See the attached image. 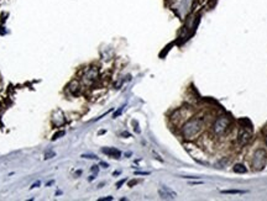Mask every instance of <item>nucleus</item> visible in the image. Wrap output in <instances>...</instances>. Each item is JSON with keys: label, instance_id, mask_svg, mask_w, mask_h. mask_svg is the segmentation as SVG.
Returning a JSON list of instances; mask_svg holds the SVG:
<instances>
[{"label": "nucleus", "instance_id": "f257e3e1", "mask_svg": "<svg viewBox=\"0 0 267 201\" xmlns=\"http://www.w3.org/2000/svg\"><path fill=\"white\" fill-rule=\"evenodd\" d=\"M203 126H204V123H203L202 117H192L188 121H186V123L182 126L181 135L184 140L192 141V140L197 138V136L202 132Z\"/></svg>", "mask_w": 267, "mask_h": 201}, {"label": "nucleus", "instance_id": "f03ea898", "mask_svg": "<svg viewBox=\"0 0 267 201\" xmlns=\"http://www.w3.org/2000/svg\"><path fill=\"white\" fill-rule=\"evenodd\" d=\"M229 128H230V117L225 116V115L219 116L213 123V132H214V135L218 136V137H221V136L226 135V132L229 131Z\"/></svg>", "mask_w": 267, "mask_h": 201}, {"label": "nucleus", "instance_id": "7ed1b4c3", "mask_svg": "<svg viewBox=\"0 0 267 201\" xmlns=\"http://www.w3.org/2000/svg\"><path fill=\"white\" fill-rule=\"evenodd\" d=\"M266 162H267V153L265 149L258 148L255 151L252 159H251V166L255 170H262L266 166Z\"/></svg>", "mask_w": 267, "mask_h": 201}, {"label": "nucleus", "instance_id": "20e7f679", "mask_svg": "<svg viewBox=\"0 0 267 201\" xmlns=\"http://www.w3.org/2000/svg\"><path fill=\"white\" fill-rule=\"evenodd\" d=\"M98 75H99V71L97 67H91L83 74V83L87 85H92L98 79Z\"/></svg>", "mask_w": 267, "mask_h": 201}, {"label": "nucleus", "instance_id": "39448f33", "mask_svg": "<svg viewBox=\"0 0 267 201\" xmlns=\"http://www.w3.org/2000/svg\"><path fill=\"white\" fill-rule=\"evenodd\" d=\"M251 137H252V130L241 127L239 133H237V143L240 146H246L251 141Z\"/></svg>", "mask_w": 267, "mask_h": 201}, {"label": "nucleus", "instance_id": "423d86ee", "mask_svg": "<svg viewBox=\"0 0 267 201\" xmlns=\"http://www.w3.org/2000/svg\"><path fill=\"white\" fill-rule=\"evenodd\" d=\"M158 195H160L162 199H165V200H173V199L177 197V194H176L171 188L165 186V185H162V186L158 189Z\"/></svg>", "mask_w": 267, "mask_h": 201}, {"label": "nucleus", "instance_id": "0eeeda50", "mask_svg": "<svg viewBox=\"0 0 267 201\" xmlns=\"http://www.w3.org/2000/svg\"><path fill=\"white\" fill-rule=\"evenodd\" d=\"M102 152L108 154L111 158H116V159H119V158H120V155H121V152L119 151V149H116V148H103Z\"/></svg>", "mask_w": 267, "mask_h": 201}, {"label": "nucleus", "instance_id": "6e6552de", "mask_svg": "<svg viewBox=\"0 0 267 201\" xmlns=\"http://www.w3.org/2000/svg\"><path fill=\"white\" fill-rule=\"evenodd\" d=\"M232 170H234V173H236V174H245V173H247V168H246L244 164H241V163L235 164L234 168H232Z\"/></svg>", "mask_w": 267, "mask_h": 201}, {"label": "nucleus", "instance_id": "1a4fd4ad", "mask_svg": "<svg viewBox=\"0 0 267 201\" xmlns=\"http://www.w3.org/2000/svg\"><path fill=\"white\" fill-rule=\"evenodd\" d=\"M239 123H240L241 127H246V128H251L252 130V123H251V121L249 119H241L239 121Z\"/></svg>", "mask_w": 267, "mask_h": 201}, {"label": "nucleus", "instance_id": "9d476101", "mask_svg": "<svg viewBox=\"0 0 267 201\" xmlns=\"http://www.w3.org/2000/svg\"><path fill=\"white\" fill-rule=\"evenodd\" d=\"M245 190H221V194H245Z\"/></svg>", "mask_w": 267, "mask_h": 201}, {"label": "nucleus", "instance_id": "9b49d317", "mask_svg": "<svg viewBox=\"0 0 267 201\" xmlns=\"http://www.w3.org/2000/svg\"><path fill=\"white\" fill-rule=\"evenodd\" d=\"M82 158H85V159H98V157L94 155V154H82Z\"/></svg>", "mask_w": 267, "mask_h": 201}, {"label": "nucleus", "instance_id": "f8f14e48", "mask_svg": "<svg viewBox=\"0 0 267 201\" xmlns=\"http://www.w3.org/2000/svg\"><path fill=\"white\" fill-rule=\"evenodd\" d=\"M63 135H65V131H59V132H57V133H54V136H53V138H52V140L54 141V140H57V138H59V137H61V136H63Z\"/></svg>", "mask_w": 267, "mask_h": 201}, {"label": "nucleus", "instance_id": "ddd939ff", "mask_svg": "<svg viewBox=\"0 0 267 201\" xmlns=\"http://www.w3.org/2000/svg\"><path fill=\"white\" fill-rule=\"evenodd\" d=\"M53 157H54V152H48V153L45 154V158H46V159H50V158H53Z\"/></svg>", "mask_w": 267, "mask_h": 201}, {"label": "nucleus", "instance_id": "4468645a", "mask_svg": "<svg viewBox=\"0 0 267 201\" xmlns=\"http://www.w3.org/2000/svg\"><path fill=\"white\" fill-rule=\"evenodd\" d=\"M125 181H126L125 179H123V180H120V181H117V183H116V188H120V186H121V185H123Z\"/></svg>", "mask_w": 267, "mask_h": 201}, {"label": "nucleus", "instance_id": "2eb2a0df", "mask_svg": "<svg viewBox=\"0 0 267 201\" xmlns=\"http://www.w3.org/2000/svg\"><path fill=\"white\" fill-rule=\"evenodd\" d=\"M106 200H113L111 196H108V197H103V199H99V201H106Z\"/></svg>", "mask_w": 267, "mask_h": 201}, {"label": "nucleus", "instance_id": "dca6fc26", "mask_svg": "<svg viewBox=\"0 0 267 201\" xmlns=\"http://www.w3.org/2000/svg\"><path fill=\"white\" fill-rule=\"evenodd\" d=\"M92 172H94V173H98V166H97V165H94L93 168H92Z\"/></svg>", "mask_w": 267, "mask_h": 201}, {"label": "nucleus", "instance_id": "f3484780", "mask_svg": "<svg viewBox=\"0 0 267 201\" xmlns=\"http://www.w3.org/2000/svg\"><path fill=\"white\" fill-rule=\"evenodd\" d=\"M135 184H137V180H132V181H130V183H129V186H132V185H135Z\"/></svg>", "mask_w": 267, "mask_h": 201}, {"label": "nucleus", "instance_id": "a211bd4d", "mask_svg": "<svg viewBox=\"0 0 267 201\" xmlns=\"http://www.w3.org/2000/svg\"><path fill=\"white\" fill-rule=\"evenodd\" d=\"M40 184H41V183H40V181H37V183H35V184H34V185H32V186H31V189H34V188H37V186H39V185H40Z\"/></svg>", "mask_w": 267, "mask_h": 201}, {"label": "nucleus", "instance_id": "6ab92c4d", "mask_svg": "<svg viewBox=\"0 0 267 201\" xmlns=\"http://www.w3.org/2000/svg\"><path fill=\"white\" fill-rule=\"evenodd\" d=\"M100 165H103V168H108V166H109L106 163H100Z\"/></svg>", "mask_w": 267, "mask_h": 201}, {"label": "nucleus", "instance_id": "aec40b11", "mask_svg": "<svg viewBox=\"0 0 267 201\" xmlns=\"http://www.w3.org/2000/svg\"><path fill=\"white\" fill-rule=\"evenodd\" d=\"M266 146H267V137H266Z\"/></svg>", "mask_w": 267, "mask_h": 201}]
</instances>
